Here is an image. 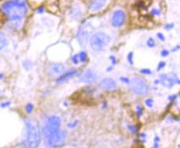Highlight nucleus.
Masks as SVG:
<instances>
[{"label":"nucleus","instance_id":"obj_27","mask_svg":"<svg viewBox=\"0 0 180 148\" xmlns=\"http://www.w3.org/2000/svg\"><path fill=\"white\" fill-rule=\"evenodd\" d=\"M111 58H112V60H113V65H114V64L116 63V60H115V58L113 56H112Z\"/></svg>","mask_w":180,"mask_h":148},{"label":"nucleus","instance_id":"obj_15","mask_svg":"<svg viewBox=\"0 0 180 148\" xmlns=\"http://www.w3.org/2000/svg\"><path fill=\"white\" fill-rule=\"evenodd\" d=\"M79 59H80V61H82V62H85V61L87 60V59H88L87 54H86L84 51L80 52V54L79 55Z\"/></svg>","mask_w":180,"mask_h":148},{"label":"nucleus","instance_id":"obj_6","mask_svg":"<svg viewBox=\"0 0 180 148\" xmlns=\"http://www.w3.org/2000/svg\"><path fill=\"white\" fill-rule=\"evenodd\" d=\"M60 119L56 116H51L47 119L46 126L44 127V134L58 131L60 130Z\"/></svg>","mask_w":180,"mask_h":148},{"label":"nucleus","instance_id":"obj_4","mask_svg":"<svg viewBox=\"0 0 180 148\" xmlns=\"http://www.w3.org/2000/svg\"><path fill=\"white\" fill-rule=\"evenodd\" d=\"M44 135H45V138H46V144L49 147L60 146L63 143V142L65 141V134H64V132L60 131V130L46 133Z\"/></svg>","mask_w":180,"mask_h":148},{"label":"nucleus","instance_id":"obj_28","mask_svg":"<svg viewBox=\"0 0 180 148\" xmlns=\"http://www.w3.org/2000/svg\"><path fill=\"white\" fill-rule=\"evenodd\" d=\"M153 13H154V14H156V15H159V11H157V10H154V11H153Z\"/></svg>","mask_w":180,"mask_h":148},{"label":"nucleus","instance_id":"obj_19","mask_svg":"<svg viewBox=\"0 0 180 148\" xmlns=\"http://www.w3.org/2000/svg\"><path fill=\"white\" fill-rule=\"evenodd\" d=\"M72 60L75 64H78V62H79V55H74L73 58H72Z\"/></svg>","mask_w":180,"mask_h":148},{"label":"nucleus","instance_id":"obj_14","mask_svg":"<svg viewBox=\"0 0 180 148\" xmlns=\"http://www.w3.org/2000/svg\"><path fill=\"white\" fill-rule=\"evenodd\" d=\"M7 43H8V41H7L6 37L4 34L0 32V50H2L7 45Z\"/></svg>","mask_w":180,"mask_h":148},{"label":"nucleus","instance_id":"obj_5","mask_svg":"<svg viewBox=\"0 0 180 148\" xmlns=\"http://www.w3.org/2000/svg\"><path fill=\"white\" fill-rule=\"evenodd\" d=\"M130 88L136 94L138 95H145L149 90V88L145 80H143L142 79L139 77H136L131 80L130 83Z\"/></svg>","mask_w":180,"mask_h":148},{"label":"nucleus","instance_id":"obj_22","mask_svg":"<svg viewBox=\"0 0 180 148\" xmlns=\"http://www.w3.org/2000/svg\"><path fill=\"white\" fill-rule=\"evenodd\" d=\"M164 65H165V62H163V61L160 62V63L159 64V66H158V70H159L160 69H162Z\"/></svg>","mask_w":180,"mask_h":148},{"label":"nucleus","instance_id":"obj_12","mask_svg":"<svg viewBox=\"0 0 180 148\" xmlns=\"http://www.w3.org/2000/svg\"><path fill=\"white\" fill-rule=\"evenodd\" d=\"M65 71V67L60 64H54L50 66V72L52 75H59Z\"/></svg>","mask_w":180,"mask_h":148},{"label":"nucleus","instance_id":"obj_1","mask_svg":"<svg viewBox=\"0 0 180 148\" xmlns=\"http://www.w3.org/2000/svg\"><path fill=\"white\" fill-rule=\"evenodd\" d=\"M4 14L11 20H20L27 12V6L24 0H11L2 7Z\"/></svg>","mask_w":180,"mask_h":148},{"label":"nucleus","instance_id":"obj_24","mask_svg":"<svg viewBox=\"0 0 180 148\" xmlns=\"http://www.w3.org/2000/svg\"><path fill=\"white\" fill-rule=\"evenodd\" d=\"M141 72H142L144 74H149V75H151V71L150 70H141Z\"/></svg>","mask_w":180,"mask_h":148},{"label":"nucleus","instance_id":"obj_29","mask_svg":"<svg viewBox=\"0 0 180 148\" xmlns=\"http://www.w3.org/2000/svg\"><path fill=\"white\" fill-rule=\"evenodd\" d=\"M9 104V103H4V104H2V107H6V106H8Z\"/></svg>","mask_w":180,"mask_h":148},{"label":"nucleus","instance_id":"obj_3","mask_svg":"<svg viewBox=\"0 0 180 148\" xmlns=\"http://www.w3.org/2000/svg\"><path fill=\"white\" fill-rule=\"evenodd\" d=\"M109 41H110V37L107 34L98 32L93 35L90 37L89 44L93 51H99L104 49L106 46L108 45V43L109 42Z\"/></svg>","mask_w":180,"mask_h":148},{"label":"nucleus","instance_id":"obj_17","mask_svg":"<svg viewBox=\"0 0 180 148\" xmlns=\"http://www.w3.org/2000/svg\"><path fill=\"white\" fill-rule=\"evenodd\" d=\"M147 45L149 46L150 47H154L155 46V41H154V39L153 38H150L149 40H148V42H147Z\"/></svg>","mask_w":180,"mask_h":148},{"label":"nucleus","instance_id":"obj_21","mask_svg":"<svg viewBox=\"0 0 180 148\" xmlns=\"http://www.w3.org/2000/svg\"><path fill=\"white\" fill-rule=\"evenodd\" d=\"M132 56H133V53H132V52H131L130 54L128 55V56H127L128 60H129V62H130L131 65H132V64H133V61H132Z\"/></svg>","mask_w":180,"mask_h":148},{"label":"nucleus","instance_id":"obj_7","mask_svg":"<svg viewBox=\"0 0 180 148\" xmlns=\"http://www.w3.org/2000/svg\"><path fill=\"white\" fill-rule=\"evenodd\" d=\"M126 15L121 10H117L113 13V17H112V22L114 27H120L122 26L124 22H125Z\"/></svg>","mask_w":180,"mask_h":148},{"label":"nucleus","instance_id":"obj_8","mask_svg":"<svg viewBox=\"0 0 180 148\" xmlns=\"http://www.w3.org/2000/svg\"><path fill=\"white\" fill-rule=\"evenodd\" d=\"M176 79H174V75L171 74L169 75H160V82L163 85L168 88H172L173 85L175 84Z\"/></svg>","mask_w":180,"mask_h":148},{"label":"nucleus","instance_id":"obj_20","mask_svg":"<svg viewBox=\"0 0 180 148\" xmlns=\"http://www.w3.org/2000/svg\"><path fill=\"white\" fill-rule=\"evenodd\" d=\"M136 110H137V114H138V116L140 117L141 115L142 114V108H141V106H137V107H136Z\"/></svg>","mask_w":180,"mask_h":148},{"label":"nucleus","instance_id":"obj_18","mask_svg":"<svg viewBox=\"0 0 180 148\" xmlns=\"http://www.w3.org/2000/svg\"><path fill=\"white\" fill-rule=\"evenodd\" d=\"M153 99H151V98H148L146 101V103L147 106H149V107H152V105H153Z\"/></svg>","mask_w":180,"mask_h":148},{"label":"nucleus","instance_id":"obj_2","mask_svg":"<svg viewBox=\"0 0 180 148\" xmlns=\"http://www.w3.org/2000/svg\"><path fill=\"white\" fill-rule=\"evenodd\" d=\"M27 127V142L30 147H37L40 144L41 132L37 122L32 119L25 120Z\"/></svg>","mask_w":180,"mask_h":148},{"label":"nucleus","instance_id":"obj_25","mask_svg":"<svg viewBox=\"0 0 180 148\" xmlns=\"http://www.w3.org/2000/svg\"><path fill=\"white\" fill-rule=\"evenodd\" d=\"M157 37H159L160 40H162V41H164V36L161 33L157 34Z\"/></svg>","mask_w":180,"mask_h":148},{"label":"nucleus","instance_id":"obj_23","mask_svg":"<svg viewBox=\"0 0 180 148\" xmlns=\"http://www.w3.org/2000/svg\"><path fill=\"white\" fill-rule=\"evenodd\" d=\"M168 55H169V51H165V50H164V51L161 52V55H162V56H164H164H167Z\"/></svg>","mask_w":180,"mask_h":148},{"label":"nucleus","instance_id":"obj_13","mask_svg":"<svg viewBox=\"0 0 180 148\" xmlns=\"http://www.w3.org/2000/svg\"><path fill=\"white\" fill-rule=\"evenodd\" d=\"M76 74V71L75 70H73V71H70V72H66L65 74H64L62 76H60V78H59L58 80H57V82L58 83H60V82H63V81L66 80H68L70 77L73 76V75H75Z\"/></svg>","mask_w":180,"mask_h":148},{"label":"nucleus","instance_id":"obj_10","mask_svg":"<svg viewBox=\"0 0 180 148\" xmlns=\"http://www.w3.org/2000/svg\"><path fill=\"white\" fill-rule=\"evenodd\" d=\"M95 80H96V75L90 70H87L81 75V81H83L84 83H93Z\"/></svg>","mask_w":180,"mask_h":148},{"label":"nucleus","instance_id":"obj_16","mask_svg":"<svg viewBox=\"0 0 180 148\" xmlns=\"http://www.w3.org/2000/svg\"><path fill=\"white\" fill-rule=\"evenodd\" d=\"M32 110H33V105L31 104V103H28V104L27 105V107H26V111H27V113L30 114V113L32 112Z\"/></svg>","mask_w":180,"mask_h":148},{"label":"nucleus","instance_id":"obj_9","mask_svg":"<svg viewBox=\"0 0 180 148\" xmlns=\"http://www.w3.org/2000/svg\"><path fill=\"white\" fill-rule=\"evenodd\" d=\"M100 87L104 90H113L116 89L117 85L116 82L112 79H104L103 80L101 81Z\"/></svg>","mask_w":180,"mask_h":148},{"label":"nucleus","instance_id":"obj_26","mask_svg":"<svg viewBox=\"0 0 180 148\" xmlns=\"http://www.w3.org/2000/svg\"><path fill=\"white\" fill-rule=\"evenodd\" d=\"M121 80L124 81V82H126V83H129V80H126V78H121Z\"/></svg>","mask_w":180,"mask_h":148},{"label":"nucleus","instance_id":"obj_11","mask_svg":"<svg viewBox=\"0 0 180 148\" xmlns=\"http://www.w3.org/2000/svg\"><path fill=\"white\" fill-rule=\"evenodd\" d=\"M106 3H107V0H92L89 5V9L93 12L98 11L103 8Z\"/></svg>","mask_w":180,"mask_h":148}]
</instances>
